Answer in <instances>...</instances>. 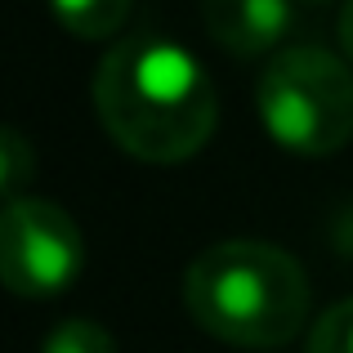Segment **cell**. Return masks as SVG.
I'll use <instances>...</instances> for the list:
<instances>
[{
    "label": "cell",
    "mask_w": 353,
    "mask_h": 353,
    "mask_svg": "<svg viewBox=\"0 0 353 353\" xmlns=\"http://www.w3.org/2000/svg\"><path fill=\"white\" fill-rule=\"evenodd\" d=\"M32 170H36V148L27 143L23 130L9 125L5 139H0V188H5V201L23 197V183L32 179Z\"/></svg>",
    "instance_id": "8"
},
{
    "label": "cell",
    "mask_w": 353,
    "mask_h": 353,
    "mask_svg": "<svg viewBox=\"0 0 353 353\" xmlns=\"http://www.w3.org/2000/svg\"><path fill=\"white\" fill-rule=\"evenodd\" d=\"M41 353H117V340L108 327H99L90 318H68L45 336Z\"/></svg>",
    "instance_id": "7"
},
{
    "label": "cell",
    "mask_w": 353,
    "mask_h": 353,
    "mask_svg": "<svg viewBox=\"0 0 353 353\" xmlns=\"http://www.w3.org/2000/svg\"><path fill=\"white\" fill-rule=\"evenodd\" d=\"M300 5H327V0H300Z\"/></svg>",
    "instance_id": "11"
},
{
    "label": "cell",
    "mask_w": 353,
    "mask_h": 353,
    "mask_svg": "<svg viewBox=\"0 0 353 353\" xmlns=\"http://www.w3.org/2000/svg\"><path fill=\"white\" fill-rule=\"evenodd\" d=\"M94 112L121 152L148 165H179L210 143L219 94L192 50L161 32H143L99 63Z\"/></svg>",
    "instance_id": "1"
},
{
    "label": "cell",
    "mask_w": 353,
    "mask_h": 353,
    "mask_svg": "<svg viewBox=\"0 0 353 353\" xmlns=\"http://www.w3.org/2000/svg\"><path fill=\"white\" fill-rule=\"evenodd\" d=\"M50 5L63 32L81 36V41H108L125 27L134 0H50Z\"/></svg>",
    "instance_id": "6"
},
{
    "label": "cell",
    "mask_w": 353,
    "mask_h": 353,
    "mask_svg": "<svg viewBox=\"0 0 353 353\" xmlns=\"http://www.w3.org/2000/svg\"><path fill=\"white\" fill-rule=\"evenodd\" d=\"M309 273L291 250L255 237L206 246L183 277L192 322L237 349H277L309 322Z\"/></svg>",
    "instance_id": "2"
},
{
    "label": "cell",
    "mask_w": 353,
    "mask_h": 353,
    "mask_svg": "<svg viewBox=\"0 0 353 353\" xmlns=\"http://www.w3.org/2000/svg\"><path fill=\"white\" fill-rule=\"evenodd\" d=\"M268 139L300 157H331L353 139V68L331 50H282L255 85Z\"/></svg>",
    "instance_id": "3"
},
{
    "label": "cell",
    "mask_w": 353,
    "mask_h": 353,
    "mask_svg": "<svg viewBox=\"0 0 353 353\" xmlns=\"http://www.w3.org/2000/svg\"><path fill=\"white\" fill-rule=\"evenodd\" d=\"M340 45H345V59L353 63V0H345V14H340Z\"/></svg>",
    "instance_id": "10"
},
{
    "label": "cell",
    "mask_w": 353,
    "mask_h": 353,
    "mask_svg": "<svg viewBox=\"0 0 353 353\" xmlns=\"http://www.w3.org/2000/svg\"><path fill=\"white\" fill-rule=\"evenodd\" d=\"M309 353H353V295L336 300L309 331Z\"/></svg>",
    "instance_id": "9"
},
{
    "label": "cell",
    "mask_w": 353,
    "mask_h": 353,
    "mask_svg": "<svg viewBox=\"0 0 353 353\" xmlns=\"http://www.w3.org/2000/svg\"><path fill=\"white\" fill-rule=\"evenodd\" d=\"M85 264L81 228L59 201L14 197L0 219V277L23 300L68 291Z\"/></svg>",
    "instance_id": "4"
},
{
    "label": "cell",
    "mask_w": 353,
    "mask_h": 353,
    "mask_svg": "<svg viewBox=\"0 0 353 353\" xmlns=\"http://www.w3.org/2000/svg\"><path fill=\"white\" fill-rule=\"evenodd\" d=\"M201 23L219 50L255 59L291 32L295 0H201Z\"/></svg>",
    "instance_id": "5"
}]
</instances>
